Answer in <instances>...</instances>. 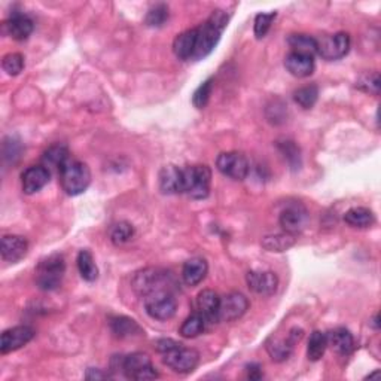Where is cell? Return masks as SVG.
<instances>
[{
  "label": "cell",
  "instance_id": "obj_40",
  "mask_svg": "<svg viewBox=\"0 0 381 381\" xmlns=\"http://www.w3.org/2000/svg\"><path fill=\"white\" fill-rule=\"evenodd\" d=\"M356 87L359 89H362V91L378 96L380 94V75L375 72V74H369V75L362 76L358 80Z\"/></svg>",
  "mask_w": 381,
  "mask_h": 381
},
{
  "label": "cell",
  "instance_id": "obj_12",
  "mask_svg": "<svg viewBox=\"0 0 381 381\" xmlns=\"http://www.w3.org/2000/svg\"><path fill=\"white\" fill-rule=\"evenodd\" d=\"M303 338V329H290L286 338H271L267 342V351L271 359L276 362H285L292 355L295 344Z\"/></svg>",
  "mask_w": 381,
  "mask_h": 381
},
{
  "label": "cell",
  "instance_id": "obj_19",
  "mask_svg": "<svg viewBox=\"0 0 381 381\" xmlns=\"http://www.w3.org/2000/svg\"><path fill=\"white\" fill-rule=\"evenodd\" d=\"M219 304H221V298L212 289H204L197 296L198 313H202L204 316V319L207 320V323L217 322V312H219Z\"/></svg>",
  "mask_w": 381,
  "mask_h": 381
},
{
  "label": "cell",
  "instance_id": "obj_28",
  "mask_svg": "<svg viewBox=\"0 0 381 381\" xmlns=\"http://www.w3.org/2000/svg\"><path fill=\"white\" fill-rule=\"evenodd\" d=\"M296 235L292 234H273L262 239V248L268 252H285L295 246Z\"/></svg>",
  "mask_w": 381,
  "mask_h": 381
},
{
  "label": "cell",
  "instance_id": "obj_44",
  "mask_svg": "<svg viewBox=\"0 0 381 381\" xmlns=\"http://www.w3.org/2000/svg\"><path fill=\"white\" fill-rule=\"evenodd\" d=\"M373 326H374L375 329H378V328H380V325H378V314H375V316H374V319H373Z\"/></svg>",
  "mask_w": 381,
  "mask_h": 381
},
{
  "label": "cell",
  "instance_id": "obj_21",
  "mask_svg": "<svg viewBox=\"0 0 381 381\" xmlns=\"http://www.w3.org/2000/svg\"><path fill=\"white\" fill-rule=\"evenodd\" d=\"M326 340H328V346L332 347L341 356H349L351 351L355 350V338L349 329L337 328L326 334Z\"/></svg>",
  "mask_w": 381,
  "mask_h": 381
},
{
  "label": "cell",
  "instance_id": "obj_35",
  "mask_svg": "<svg viewBox=\"0 0 381 381\" xmlns=\"http://www.w3.org/2000/svg\"><path fill=\"white\" fill-rule=\"evenodd\" d=\"M133 235H134V228L129 222H118L111 230V240L113 244H116V246L131 240Z\"/></svg>",
  "mask_w": 381,
  "mask_h": 381
},
{
  "label": "cell",
  "instance_id": "obj_34",
  "mask_svg": "<svg viewBox=\"0 0 381 381\" xmlns=\"http://www.w3.org/2000/svg\"><path fill=\"white\" fill-rule=\"evenodd\" d=\"M317 97H319V88L316 85L303 87L294 93L295 103L303 109H312L317 102Z\"/></svg>",
  "mask_w": 381,
  "mask_h": 381
},
{
  "label": "cell",
  "instance_id": "obj_42",
  "mask_svg": "<svg viewBox=\"0 0 381 381\" xmlns=\"http://www.w3.org/2000/svg\"><path fill=\"white\" fill-rule=\"evenodd\" d=\"M246 371H248V378L249 380H261L262 377H264V374H262V368H261L259 364L248 365Z\"/></svg>",
  "mask_w": 381,
  "mask_h": 381
},
{
  "label": "cell",
  "instance_id": "obj_2",
  "mask_svg": "<svg viewBox=\"0 0 381 381\" xmlns=\"http://www.w3.org/2000/svg\"><path fill=\"white\" fill-rule=\"evenodd\" d=\"M60 182L67 195H79L91 184V171L85 162L69 160L60 170Z\"/></svg>",
  "mask_w": 381,
  "mask_h": 381
},
{
  "label": "cell",
  "instance_id": "obj_36",
  "mask_svg": "<svg viewBox=\"0 0 381 381\" xmlns=\"http://www.w3.org/2000/svg\"><path fill=\"white\" fill-rule=\"evenodd\" d=\"M2 67L9 76L20 75L24 69V57L20 52L6 54L2 61Z\"/></svg>",
  "mask_w": 381,
  "mask_h": 381
},
{
  "label": "cell",
  "instance_id": "obj_25",
  "mask_svg": "<svg viewBox=\"0 0 381 381\" xmlns=\"http://www.w3.org/2000/svg\"><path fill=\"white\" fill-rule=\"evenodd\" d=\"M111 329L116 335V337H120V338H130V337H135V335L143 334L139 323L125 316L113 317V319L111 320Z\"/></svg>",
  "mask_w": 381,
  "mask_h": 381
},
{
  "label": "cell",
  "instance_id": "obj_30",
  "mask_svg": "<svg viewBox=\"0 0 381 381\" xmlns=\"http://www.w3.org/2000/svg\"><path fill=\"white\" fill-rule=\"evenodd\" d=\"M207 320L204 319V316L202 313H194L189 317H186L185 322L180 326V335L184 338H195L199 334H203L206 329Z\"/></svg>",
  "mask_w": 381,
  "mask_h": 381
},
{
  "label": "cell",
  "instance_id": "obj_14",
  "mask_svg": "<svg viewBox=\"0 0 381 381\" xmlns=\"http://www.w3.org/2000/svg\"><path fill=\"white\" fill-rule=\"evenodd\" d=\"M279 222L285 232L296 235L305 228L308 222V212L301 204H292L280 213Z\"/></svg>",
  "mask_w": 381,
  "mask_h": 381
},
{
  "label": "cell",
  "instance_id": "obj_43",
  "mask_svg": "<svg viewBox=\"0 0 381 381\" xmlns=\"http://www.w3.org/2000/svg\"><path fill=\"white\" fill-rule=\"evenodd\" d=\"M87 380H106V378H111V375L106 374V373H102L100 369H94V368H89L87 371V375H85Z\"/></svg>",
  "mask_w": 381,
  "mask_h": 381
},
{
  "label": "cell",
  "instance_id": "obj_13",
  "mask_svg": "<svg viewBox=\"0 0 381 381\" xmlns=\"http://www.w3.org/2000/svg\"><path fill=\"white\" fill-rule=\"evenodd\" d=\"M33 338L34 329L30 326H15V328L6 329L0 338V351H2V355H8V353L24 347Z\"/></svg>",
  "mask_w": 381,
  "mask_h": 381
},
{
  "label": "cell",
  "instance_id": "obj_17",
  "mask_svg": "<svg viewBox=\"0 0 381 381\" xmlns=\"http://www.w3.org/2000/svg\"><path fill=\"white\" fill-rule=\"evenodd\" d=\"M27 250H29V241L21 235H3L2 237L0 253H2L3 261L17 264L27 255Z\"/></svg>",
  "mask_w": 381,
  "mask_h": 381
},
{
  "label": "cell",
  "instance_id": "obj_3",
  "mask_svg": "<svg viewBox=\"0 0 381 381\" xmlns=\"http://www.w3.org/2000/svg\"><path fill=\"white\" fill-rule=\"evenodd\" d=\"M131 286L135 294L144 298L160 290H170L171 276L160 268H144L134 274Z\"/></svg>",
  "mask_w": 381,
  "mask_h": 381
},
{
  "label": "cell",
  "instance_id": "obj_15",
  "mask_svg": "<svg viewBox=\"0 0 381 381\" xmlns=\"http://www.w3.org/2000/svg\"><path fill=\"white\" fill-rule=\"evenodd\" d=\"M246 282L253 292L265 296L273 295L279 286V279L271 271H249Z\"/></svg>",
  "mask_w": 381,
  "mask_h": 381
},
{
  "label": "cell",
  "instance_id": "obj_27",
  "mask_svg": "<svg viewBox=\"0 0 381 381\" xmlns=\"http://www.w3.org/2000/svg\"><path fill=\"white\" fill-rule=\"evenodd\" d=\"M67 161H69L67 148L63 146V144H54V146H51L50 149L45 151L43 157H42V162H43L42 166L47 167L50 171L52 168H56V170L60 171Z\"/></svg>",
  "mask_w": 381,
  "mask_h": 381
},
{
  "label": "cell",
  "instance_id": "obj_8",
  "mask_svg": "<svg viewBox=\"0 0 381 381\" xmlns=\"http://www.w3.org/2000/svg\"><path fill=\"white\" fill-rule=\"evenodd\" d=\"M216 167L226 177L234 180H244L249 175V161L241 152H222L216 160Z\"/></svg>",
  "mask_w": 381,
  "mask_h": 381
},
{
  "label": "cell",
  "instance_id": "obj_16",
  "mask_svg": "<svg viewBox=\"0 0 381 381\" xmlns=\"http://www.w3.org/2000/svg\"><path fill=\"white\" fill-rule=\"evenodd\" d=\"M51 171L45 166H32L21 175V185L24 194L32 195L50 182Z\"/></svg>",
  "mask_w": 381,
  "mask_h": 381
},
{
  "label": "cell",
  "instance_id": "obj_26",
  "mask_svg": "<svg viewBox=\"0 0 381 381\" xmlns=\"http://www.w3.org/2000/svg\"><path fill=\"white\" fill-rule=\"evenodd\" d=\"M344 221L353 228H368L375 222V216L367 207H351L344 215Z\"/></svg>",
  "mask_w": 381,
  "mask_h": 381
},
{
  "label": "cell",
  "instance_id": "obj_5",
  "mask_svg": "<svg viewBox=\"0 0 381 381\" xmlns=\"http://www.w3.org/2000/svg\"><path fill=\"white\" fill-rule=\"evenodd\" d=\"M66 271V262L63 255H51L39 262L36 268V285L42 290H54L61 285Z\"/></svg>",
  "mask_w": 381,
  "mask_h": 381
},
{
  "label": "cell",
  "instance_id": "obj_20",
  "mask_svg": "<svg viewBox=\"0 0 381 381\" xmlns=\"http://www.w3.org/2000/svg\"><path fill=\"white\" fill-rule=\"evenodd\" d=\"M160 189L164 194H184L182 168L166 166L160 173Z\"/></svg>",
  "mask_w": 381,
  "mask_h": 381
},
{
  "label": "cell",
  "instance_id": "obj_18",
  "mask_svg": "<svg viewBox=\"0 0 381 381\" xmlns=\"http://www.w3.org/2000/svg\"><path fill=\"white\" fill-rule=\"evenodd\" d=\"M285 67L295 78H307L314 72V57L298 52H289L285 58Z\"/></svg>",
  "mask_w": 381,
  "mask_h": 381
},
{
  "label": "cell",
  "instance_id": "obj_6",
  "mask_svg": "<svg viewBox=\"0 0 381 381\" xmlns=\"http://www.w3.org/2000/svg\"><path fill=\"white\" fill-rule=\"evenodd\" d=\"M124 375L129 380L143 381V380H155L160 377L157 368L152 365V360L144 353H131V355L120 359L118 365Z\"/></svg>",
  "mask_w": 381,
  "mask_h": 381
},
{
  "label": "cell",
  "instance_id": "obj_22",
  "mask_svg": "<svg viewBox=\"0 0 381 381\" xmlns=\"http://www.w3.org/2000/svg\"><path fill=\"white\" fill-rule=\"evenodd\" d=\"M3 25L6 33L15 41H25L33 33V21L24 14H14Z\"/></svg>",
  "mask_w": 381,
  "mask_h": 381
},
{
  "label": "cell",
  "instance_id": "obj_7",
  "mask_svg": "<svg viewBox=\"0 0 381 381\" xmlns=\"http://www.w3.org/2000/svg\"><path fill=\"white\" fill-rule=\"evenodd\" d=\"M144 308L152 319L168 320L176 314L177 303L170 290H160L144 296Z\"/></svg>",
  "mask_w": 381,
  "mask_h": 381
},
{
  "label": "cell",
  "instance_id": "obj_10",
  "mask_svg": "<svg viewBox=\"0 0 381 381\" xmlns=\"http://www.w3.org/2000/svg\"><path fill=\"white\" fill-rule=\"evenodd\" d=\"M164 364L173 369L175 373L179 374H189L193 373V371L197 368L198 362H199V355L198 351L194 349H188L184 347L182 344H180L179 347L173 349L168 353H164Z\"/></svg>",
  "mask_w": 381,
  "mask_h": 381
},
{
  "label": "cell",
  "instance_id": "obj_31",
  "mask_svg": "<svg viewBox=\"0 0 381 381\" xmlns=\"http://www.w3.org/2000/svg\"><path fill=\"white\" fill-rule=\"evenodd\" d=\"M78 270L79 274L87 282H94L98 277V268L94 262V258L88 250H80L78 255Z\"/></svg>",
  "mask_w": 381,
  "mask_h": 381
},
{
  "label": "cell",
  "instance_id": "obj_1",
  "mask_svg": "<svg viewBox=\"0 0 381 381\" xmlns=\"http://www.w3.org/2000/svg\"><path fill=\"white\" fill-rule=\"evenodd\" d=\"M226 24H228V15L221 11V9H217V11H213L212 15L207 18L204 24L197 27L198 38L193 57L194 60H202L215 50L224 30L226 29Z\"/></svg>",
  "mask_w": 381,
  "mask_h": 381
},
{
  "label": "cell",
  "instance_id": "obj_9",
  "mask_svg": "<svg viewBox=\"0 0 381 381\" xmlns=\"http://www.w3.org/2000/svg\"><path fill=\"white\" fill-rule=\"evenodd\" d=\"M350 51V36L349 33H335L329 36H323L317 41V54L328 61L340 60L346 57Z\"/></svg>",
  "mask_w": 381,
  "mask_h": 381
},
{
  "label": "cell",
  "instance_id": "obj_39",
  "mask_svg": "<svg viewBox=\"0 0 381 381\" xmlns=\"http://www.w3.org/2000/svg\"><path fill=\"white\" fill-rule=\"evenodd\" d=\"M276 12H270V14H258L255 18V25H253V30H255V36L258 39H262L264 36L268 33L271 24H273Z\"/></svg>",
  "mask_w": 381,
  "mask_h": 381
},
{
  "label": "cell",
  "instance_id": "obj_23",
  "mask_svg": "<svg viewBox=\"0 0 381 381\" xmlns=\"http://www.w3.org/2000/svg\"><path fill=\"white\" fill-rule=\"evenodd\" d=\"M208 265L203 258L188 259L182 268V279L188 286H197L203 282L207 276Z\"/></svg>",
  "mask_w": 381,
  "mask_h": 381
},
{
  "label": "cell",
  "instance_id": "obj_41",
  "mask_svg": "<svg viewBox=\"0 0 381 381\" xmlns=\"http://www.w3.org/2000/svg\"><path fill=\"white\" fill-rule=\"evenodd\" d=\"M179 346H180V342H177L175 340H170V338L158 340L157 344H155V347L161 353V355H164V353H168V351H171L173 349L179 347Z\"/></svg>",
  "mask_w": 381,
  "mask_h": 381
},
{
  "label": "cell",
  "instance_id": "obj_24",
  "mask_svg": "<svg viewBox=\"0 0 381 381\" xmlns=\"http://www.w3.org/2000/svg\"><path fill=\"white\" fill-rule=\"evenodd\" d=\"M197 38H198L197 29H190V30L180 33L173 42L175 56L180 60L193 58L194 52H195V47H197Z\"/></svg>",
  "mask_w": 381,
  "mask_h": 381
},
{
  "label": "cell",
  "instance_id": "obj_29",
  "mask_svg": "<svg viewBox=\"0 0 381 381\" xmlns=\"http://www.w3.org/2000/svg\"><path fill=\"white\" fill-rule=\"evenodd\" d=\"M289 47L292 48V52L304 54V56L314 57L317 54V39L308 34H290L287 39Z\"/></svg>",
  "mask_w": 381,
  "mask_h": 381
},
{
  "label": "cell",
  "instance_id": "obj_38",
  "mask_svg": "<svg viewBox=\"0 0 381 381\" xmlns=\"http://www.w3.org/2000/svg\"><path fill=\"white\" fill-rule=\"evenodd\" d=\"M168 20V8L166 5H155L149 9L146 15V24L149 27H161Z\"/></svg>",
  "mask_w": 381,
  "mask_h": 381
},
{
  "label": "cell",
  "instance_id": "obj_32",
  "mask_svg": "<svg viewBox=\"0 0 381 381\" xmlns=\"http://www.w3.org/2000/svg\"><path fill=\"white\" fill-rule=\"evenodd\" d=\"M326 347H328V340H326V334L320 331H314L310 335V340H308L307 346V356L312 362L320 360L325 355Z\"/></svg>",
  "mask_w": 381,
  "mask_h": 381
},
{
  "label": "cell",
  "instance_id": "obj_11",
  "mask_svg": "<svg viewBox=\"0 0 381 381\" xmlns=\"http://www.w3.org/2000/svg\"><path fill=\"white\" fill-rule=\"evenodd\" d=\"M249 299L240 292H230L221 298L217 322H234L249 310Z\"/></svg>",
  "mask_w": 381,
  "mask_h": 381
},
{
  "label": "cell",
  "instance_id": "obj_37",
  "mask_svg": "<svg viewBox=\"0 0 381 381\" xmlns=\"http://www.w3.org/2000/svg\"><path fill=\"white\" fill-rule=\"evenodd\" d=\"M212 91H213V79L204 80V83L195 89V93L193 96V105L197 109H204L208 103V100H210Z\"/></svg>",
  "mask_w": 381,
  "mask_h": 381
},
{
  "label": "cell",
  "instance_id": "obj_4",
  "mask_svg": "<svg viewBox=\"0 0 381 381\" xmlns=\"http://www.w3.org/2000/svg\"><path fill=\"white\" fill-rule=\"evenodd\" d=\"M184 194L193 199H204L210 193L212 170L207 166H190L182 168Z\"/></svg>",
  "mask_w": 381,
  "mask_h": 381
},
{
  "label": "cell",
  "instance_id": "obj_33",
  "mask_svg": "<svg viewBox=\"0 0 381 381\" xmlns=\"http://www.w3.org/2000/svg\"><path fill=\"white\" fill-rule=\"evenodd\" d=\"M277 148H279L280 153L285 157V160L287 161L290 168L298 170L299 167H301V151H299L298 144L295 142H292V140L277 142Z\"/></svg>",
  "mask_w": 381,
  "mask_h": 381
},
{
  "label": "cell",
  "instance_id": "obj_45",
  "mask_svg": "<svg viewBox=\"0 0 381 381\" xmlns=\"http://www.w3.org/2000/svg\"><path fill=\"white\" fill-rule=\"evenodd\" d=\"M380 375V373H378V371H374V373L373 374H369V375H367V378H374V377H378Z\"/></svg>",
  "mask_w": 381,
  "mask_h": 381
}]
</instances>
